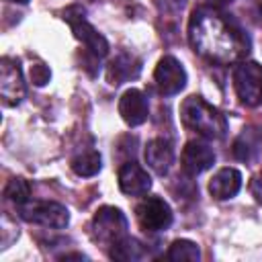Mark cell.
Segmentation results:
<instances>
[{"mask_svg":"<svg viewBox=\"0 0 262 262\" xmlns=\"http://www.w3.org/2000/svg\"><path fill=\"white\" fill-rule=\"evenodd\" d=\"M260 145H262V135L258 133V129L248 127L233 141V156L242 162H254L260 154Z\"/></svg>","mask_w":262,"mask_h":262,"instance_id":"16","label":"cell"},{"mask_svg":"<svg viewBox=\"0 0 262 262\" xmlns=\"http://www.w3.org/2000/svg\"><path fill=\"white\" fill-rule=\"evenodd\" d=\"M147 98L141 90L137 88H129L123 92V96L119 98V115L123 117V121L131 127H137L141 123H145L147 119Z\"/></svg>","mask_w":262,"mask_h":262,"instance_id":"12","label":"cell"},{"mask_svg":"<svg viewBox=\"0 0 262 262\" xmlns=\"http://www.w3.org/2000/svg\"><path fill=\"white\" fill-rule=\"evenodd\" d=\"M63 20L72 27L76 39H80L88 51H92L94 55L98 57H104L108 53V41L86 20V10L84 6L80 4H74V6H68L63 10Z\"/></svg>","mask_w":262,"mask_h":262,"instance_id":"3","label":"cell"},{"mask_svg":"<svg viewBox=\"0 0 262 262\" xmlns=\"http://www.w3.org/2000/svg\"><path fill=\"white\" fill-rule=\"evenodd\" d=\"M233 88L246 106L262 104V66L256 61H239L233 70Z\"/></svg>","mask_w":262,"mask_h":262,"instance_id":"4","label":"cell"},{"mask_svg":"<svg viewBox=\"0 0 262 262\" xmlns=\"http://www.w3.org/2000/svg\"><path fill=\"white\" fill-rule=\"evenodd\" d=\"M94 239L104 246H115L127 235V219L117 207H100L92 217Z\"/></svg>","mask_w":262,"mask_h":262,"instance_id":"5","label":"cell"},{"mask_svg":"<svg viewBox=\"0 0 262 262\" xmlns=\"http://www.w3.org/2000/svg\"><path fill=\"white\" fill-rule=\"evenodd\" d=\"M260 12H262V4H260Z\"/></svg>","mask_w":262,"mask_h":262,"instance_id":"25","label":"cell"},{"mask_svg":"<svg viewBox=\"0 0 262 262\" xmlns=\"http://www.w3.org/2000/svg\"><path fill=\"white\" fill-rule=\"evenodd\" d=\"M29 74H31V82H33L35 86H45V84L51 80V72H49V68H47L45 63H41V61L33 63L31 70H29Z\"/></svg>","mask_w":262,"mask_h":262,"instance_id":"21","label":"cell"},{"mask_svg":"<svg viewBox=\"0 0 262 262\" xmlns=\"http://www.w3.org/2000/svg\"><path fill=\"white\" fill-rule=\"evenodd\" d=\"M250 192H252V196L262 205V172L252 178V182H250Z\"/></svg>","mask_w":262,"mask_h":262,"instance_id":"22","label":"cell"},{"mask_svg":"<svg viewBox=\"0 0 262 262\" xmlns=\"http://www.w3.org/2000/svg\"><path fill=\"white\" fill-rule=\"evenodd\" d=\"M168 260H174V262H180V260H190V262H196L201 258V250L194 242L190 239H176L172 242V246L168 248Z\"/></svg>","mask_w":262,"mask_h":262,"instance_id":"19","label":"cell"},{"mask_svg":"<svg viewBox=\"0 0 262 262\" xmlns=\"http://www.w3.org/2000/svg\"><path fill=\"white\" fill-rule=\"evenodd\" d=\"M137 221L145 231H164L172 225V209L160 196L143 199L135 209Z\"/></svg>","mask_w":262,"mask_h":262,"instance_id":"7","label":"cell"},{"mask_svg":"<svg viewBox=\"0 0 262 262\" xmlns=\"http://www.w3.org/2000/svg\"><path fill=\"white\" fill-rule=\"evenodd\" d=\"M154 80L162 94L172 96V94H178L186 86V72L176 57L164 55L154 70Z\"/></svg>","mask_w":262,"mask_h":262,"instance_id":"8","label":"cell"},{"mask_svg":"<svg viewBox=\"0 0 262 262\" xmlns=\"http://www.w3.org/2000/svg\"><path fill=\"white\" fill-rule=\"evenodd\" d=\"M4 196L8 199V201H12L14 205H25L27 201H29V196H31V186H29V182L25 180V178H10L8 180V184H6V188H4Z\"/></svg>","mask_w":262,"mask_h":262,"instance_id":"20","label":"cell"},{"mask_svg":"<svg viewBox=\"0 0 262 262\" xmlns=\"http://www.w3.org/2000/svg\"><path fill=\"white\" fill-rule=\"evenodd\" d=\"M242 188V174L235 168H221L209 182V192L217 201H227L235 196Z\"/></svg>","mask_w":262,"mask_h":262,"instance_id":"14","label":"cell"},{"mask_svg":"<svg viewBox=\"0 0 262 262\" xmlns=\"http://www.w3.org/2000/svg\"><path fill=\"white\" fill-rule=\"evenodd\" d=\"M10 2H20V4H25V2H29V0H10Z\"/></svg>","mask_w":262,"mask_h":262,"instance_id":"23","label":"cell"},{"mask_svg":"<svg viewBox=\"0 0 262 262\" xmlns=\"http://www.w3.org/2000/svg\"><path fill=\"white\" fill-rule=\"evenodd\" d=\"M119 188L129 196H141L151 188V178L137 162H125L119 168Z\"/></svg>","mask_w":262,"mask_h":262,"instance_id":"11","label":"cell"},{"mask_svg":"<svg viewBox=\"0 0 262 262\" xmlns=\"http://www.w3.org/2000/svg\"><path fill=\"white\" fill-rule=\"evenodd\" d=\"M182 123L205 139H221L227 131V121L219 108L209 104L203 96H188L180 104Z\"/></svg>","mask_w":262,"mask_h":262,"instance_id":"2","label":"cell"},{"mask_svg":"<svg viewBox=\"0 0 262 262\" xmlns=\"http://www.w3.org/2000/svg\"><path fill=\"white\" fill-rule=\"evenodd\" d=\"M145 162L156 174L166 176L168 170L174 164V147H172V143L168 139H164V137L151 139L145 145Z\"/></svg>","mask_w":262,"mask_h":262,"instance_id":"13","label":"cell"},{"mask_svg":"<svg viewBox=\"0 0 262 262\" xmlns=\"http://www.w3.org/2000/svg\"><path fill=\"white\" fill-rule=\"evenodd\" d=\"M143 256V248L137 239L125 235L121 242H117L115 246H111V258L115 260H123V262H129V260H139Z\"/></svg>","mask_w":262,"mask_h":262,"instance_id":"17","label":"cell"},{"mask_svg":"<svg viewBox=\"0 0 262 262\" xmlns=\"http://www.w3.org/2000/svg\"><path fill=\"white\" fill-rule=\"evenodd\" d=\"M215 164V151L211 149L209 143L201 139H192L184 145L182 149V170L188 176H199L207 172Z\"/></svg>","mask_w":262,"mask_h":262,"instance_id":"10","label":"cell"},{"mask_svg":"<svg viewBox=\"0 0 262 262\" xmlns=\"http://www.w3.org/2000/svg\"><path fill=\"white\" fill-rule=\"evenodd\" d=\"M219 2H231V0H219Z\"/></svg>","mask_w":262,"mask_h":262,"instance_id":"24","label":"cell"},{"mask_svg":"<svg viewBox=\"0 0 262 262\" xmlns=\"http://www.w3.org/2000/svg\"><path fill=\"white\" fill-rule=\"evenodd\" d=\"M141 72V61L133 55H127V53H121L117 55L111 63H108V70H106V78L113 86H119L127 80H133L137 78Z\"/></svg>","mask_w":262,"mask_h":262,"instance_id":"15","label":"cell"},{"mask_svg":"<svg viewBox=\"0 0 262 262\" xmlns=\"http://www.w3.org/2000/svg\"><path fill=\"white\" fill-rule=\"evenodd\" d=\"M188 41L199 55L215 63L239 61L250 51L248 33L229 14L211 6L192 10L188 20Z\"/></svg>","mask_w":262,"mask_h":262,"instance_id":"1","label":"cell"},{"mask_svg":"<svg viewBox=\"0 0 262 262\" xmlns=\"http://www.w3.org/2000/svg\"><path fill=\"white\" fill-rule=\"evenodd\" d=\"M100 154L98 151H84L72 160V170L78 176H94L100 172Z\"/></svg>","mask_w":262,"mask_h":262,"instance_id":"18","label":"cell"},{"mask_svg":"<svg viewBox=\"0 0 262 262\" xmlns=\"http://www.w3.org/2000/svg\"><path fill=\"white\" fill-rule=\"evenodd\" d=\"M20 217L29 223H37L51 229H63L70 223V211L53 201H33L20 205Z\"/></svg>","mask_w":262,"mask_h":262,"instance_id":"6","label":"cell"},{"mask_svg":"<svg viewBox=\"0 0 262 262\" xmlns=\"http://www.w3.org/2000/svg\"><path fill=\"white\" fill-rule=\"evenodd\" d=\"M0 94L4 104L16 106L25 98V80L18 68V61L10 57L0 59Z\"/></svg>","mask_w":262,"mask_h":262,"instance_id":"9","label":"cell"}]
</instances>
